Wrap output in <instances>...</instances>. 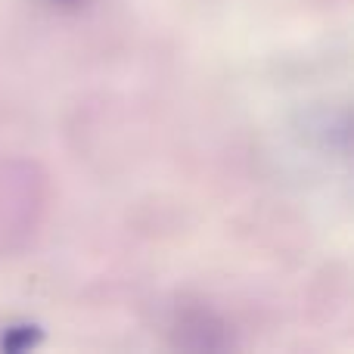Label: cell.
<instances>
[{"instance_id":"6da1fadb","label":"cell","mask_w":354,"mask_h":354,"mask_svg":"<svg viewBox=\"0 0 354 354\" xmlns=\"http://www.w3.org/2000/svg\"><path fill=\"white\" fill-rule=\"evenodd\" d=\"M47 6H53V10H81V6H87L91 0H44Z\"/></svg>"}]
</instances>
